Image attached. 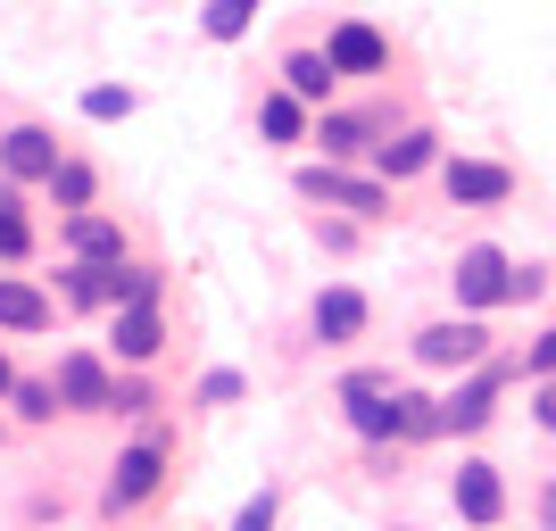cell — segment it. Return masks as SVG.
<instances>
[{"label": "cell", "mask_w": 556, "mask_h": 531, "mask_svg": "<svg viewBox=\"0 0 556 531\" xmlns=\"http://www.w3.org/2000/svg\"><path fill=\"white\" fill-rule=\"evenodd\" d=\"M457 307L465 316H482V307H498V300H515V257L498 250V241H473V250H457Z\"/></svg>", "instance_id": "6da1fadb"}, {"label": "cell", "mask_w": 556, "mask_h": 531, "mask_svg": "<svg viewBox=\"0 0 556 531\" xmlns=\"http://www.w3.org/2000/svg\"><path fill=\"white\" fill-rule=\"evenodd\" d=\"M159 482H166V440H134V448L109 465V498H100V515L150 507V498H159Z\"/></svg>", "instance_id": "7a4b0ae2"}, {"label": "cell", "mask_w": 556, "mask_h": 531, "mask_svg": "<svg viewBox=\"0 0 556 531\" xmlns=\"http://www.w3.org/2000/svg\"><path fill=\"white\" fill-rule=\"evenodd\" d=\"M300 200H325V208H349V216H382L391 208V184L382 175H341V166H300Z\"/></svg>", "instance_id": "3957f363"}, {"label": "cell", "mask_w": 556, "mask_h": 531, "mask_svg": "<svg viewBox=\"0 0 556 531\" xmlns=\"http://www.w3.org/2000/svg\"><path fill=\"white\" fill-rule=\"evenodd\" d=\"M416 357L424 366H490V332H482V316H457V324H424L416 332Z\"/></svg>", "instance_id": "277c9868"}, {"label": "cell", "mask_w": 556, "mask_h": 531, "mask_svg": "<svg viewBox=\"0 0 556 531\" xmlns=\"http://www.w3.org/2000/svg\"><path fill=\"white\" fill-rule=\"evenodd\" d=\"M448 498H457V515L473 531H498V515H507V482H498V465H490V457H465L457 482H448Z\"/></svg>", "instance_id": "5b68a950"}, {"label": "cell", "mask_w": 556, "mask_h": 531, "mask_svg": "<svg viewBox=\"0 0 556 531\" xmlns=\"http://www.w3.org/2000/svg\"><path fill=\"white\" fill-rule=\"evenodd\" d=\"M0 175L9 184H50L59 175V134L50 125H9L0 134Z\"/></svg>", "instance_id": "8992f818"}, {"label": "cell", "mask_w": 556, "mask_h": 531, "mask_svg": "<svg viewBox=\"0 0 556 531\" xmlns=\"http://www.w3.org/2000/svg\"><path fill=\"white\" fill-rule=\"evenodd\" d=\"M441 191L457 200V208H498V200H515V175H507V166H490V159H448Z\"/></svg>", "instance_id": "52a82bcc"}, {"label": "cell", "mask_w": 556, "mask_h": 531, "mask_svg": "<svg viewBox=\"0 0 556 531\" xmlns=\"http://www.w3.org/2000/svg\"><path fill=\"white\" fill-rule=\"evenodd\" d=\"M498 391H507V366H473L457 391L441 399V407H448V432H482V423L498 416Z\"/></svg>", "instance_id": "ba28073f"}, {"label": "cell", "mask_w": 556, "mask_h": 531, "mask_svg": "<svg viewBox=\"0 0 556 531\" xmlns=\"http://www.w3.org/2000/svg\"><path fill=\"white\" fill-rule=\"evenodd\" d=\"M316 141H325V159L382 150V109H325V116H316Z\"/></svg>", "instance_id": "9c48e42d"}, {"label": "cell", "mask_w": 556, "mask_h": 531, "mask_svg": "<svg viewBox=\"0 0 556 531\" xmlns=\"http://www.w3.org/2000/svg\"><path fill=\"white\" fill-rule=\"evenodd\" d=\"M109 349L125 357V366H150L166 349V324H159V300H141V307H116V324H109Z\"/></svg>", "instance_id": "30bf717a"}, {"label": "cell", "mask_w": 556, "mask_h": 531, "mask_svg": "<svg viewBox=\"0 0 556 531\" xmlns=\"http://www.w3.org/2000/svg\"><path fill=\"white\" fill-rule=\"evenodd\" d=\"M366 291H349V282H332V291H316V341L325 349H349L357 332H366Z\"/></svg>", "instance_id": "8fae6325"}, {"label": "cell", "mask_w": 556, "mask_h": 531, "mask_svg": "<svg viewBox=\"0 0 556 531\" xmlns=\"http://www.w3.org/2000/svg\"><path fill=\"white\" fill-rule=\"evenodd\" d=\"M67 250H75V266H125V225L84 208V216H67Z\"/></svg>", "instance_id": "7c38bea8"}, {"label": "cell", "mask_w": 556, "mask_h": 531, "mask_svg": "<svg viewBox=\"0 0 556 531\" xmlns=\"http://www.w3.org/2000/svg\"><path fill=\"white\" fill-rule=\"evenodd\" d=\"M59 399H67V416H100V407L116 399V382L100 374V357L75 349V357H59Z\"/></svg>", "instance_id": "4fadbf2b"}, {"label": "cell", "mask_w": 556, "mask_h": 531, "mask_svg": "<svg viewBox=\"0 0 556 531\" xmlns=\"http://www.w3.org/2000/svg\"><path fill=\"white\" fill-rule=\"evenodd\" d=\"M432 159H441V134H432V125H407L399 141L374 150V175H382V184H407V175H424Z\"/></svg>", "instance_id": "5bb4252c"}, {"label": "cell", "mask_w": 556, "mask_h": 531, "mask_svg": "<svg viewBox=\"0 0 556 531\" xmlns=\"http://www.w3.org/2000/svg\"><path fill=\"white\" fill-rule=\"evenodd\" d=\"M332 84H341L332 50H291V59H282V92H291V100H307V109H325V100H332Z\"/></svg>", "instance_id": "9a60e30c"}, {"label": "cell", "mask_w": 556, "mask_h": 531, "mask_svg": "<svg viewBox=\"0 0 556 531\" xmlns=\"http://www.w3.org/2000/svg\"><path fill=\"white\" fill-rule=\"evenodd\" d=\"M332 67L341 75H382L391 67V42H382V34H374V25H332Z\"/></svg>", "instance_id": "2e32d148"}, {"label": "cell", "mask_w": 556, "mask_h": 531, "mask_svg": "<svg viewBox=\"0 0 556 531\" xmlns=\"http://www.w3.org/2000/svg\"><path fill=\"white\" fill-rule=\"evenodd\" d=\"M50 291H34V282H17V275H0V332H50Z\"/></svg>", "instance_id": "e0dca14e"}, {"label": "cell", "mask_w": 556, "mask_h": 531, "mask_svg": "<svg viewBox=\"0 0 556 531\" xmlns=\"http://www.w3.org/2000/svg\"><path fill=\"white\" fill-rule=\"evenodd\" d=\"M257 125H266V141H307V100L266 92V100H257Z\"/></svg>", "instance_id": "ac0fdd59"}, {"label": "cell", "mask_w": 556, "mask_h": 531, "mask_svg": "<svg viewBox=\"0 0 556 531\" xmlns=\"http://www.w3.org/2000/svg\"><path fill=\"white\" fill-rule=\"evenodd\" d=\"M349 423H357V440H407V416H399V391L391 399H366V407H349Z\"/></svg>", "instance_id": "d6986e66"}, {"label": "cell", "mask_w": 556, "mask_h": 531, "mask_svg": "<svg viewBox=\"0 0 556 531\" xmlns=\"http://www.w3.org/2000/svg\"><path fill=\"white\" fill-rule=\"evenodd\" d=\"M257 9H266V0H208V9H200V34H208V42H241Z\"/></svg>", "instance_id": "ffe728a7"}, {"label": "cell", "mask_w": 556, "mask_h": 531, "mask_svg": "<svg viewBox=\"0 0 556 531\" xmlns=\"http://www.w3.org/2000/svg\"><path fill=\"white\" fill-rule=\"evenodd\" d=\"M92 191H100L92 166H84V159H59V175H50V200H59V208L84 216V208H92Z\"/></svg>", "instance_id": "44dd1931"}, {"label": "cell", "mask_w": 556, "mask_h": 531, "mask_svg": "<svg viewBox=\"0 0 556 531\" xmlns=\"http://www.w3.org/2000/svg\"><path fill=\"white\" fill-rule=\"evenodd\" d=\"M34 250V225H25V208H17V191L0 184V257H25Z\"/></svg>", "instance_id": "7402d4cb"}, {"label": "cell", "mask_w": 556, "mask_h": 531, "mask_svg": "<svg viewBox=\"0 0 556 531\" xmlns=\"http://www.w3.org/2000/svg\"><path fill=\"white\" fill-rule=\"evenodd\" d=\"M9 399H17V416H25V423H50V416H67V399H59V382H17Z\"/></svg>", "instance_id": "603a6c76"}, {"label": "cell", "mask_w": 556, "mask_h": 531, "mask_svg": "<svg viewBox=\"0 0 556 531\" xmlns=\"http://www.w3.org/2000/svg\"><path fill=\"white\" fill-rule=\"evenodd\" d=\"M399 382L382 366H357V374H341V407H366V399H391Z\"/></svg>", "instance_id": "cb8c5ba5"}, {"label": "cell", "mask_w": 556, "mask_h": 531, "mask_svg": "<svg viewBox=\"0 0 556 531\" xmlns=\"http://www.w3.org/2000/svg\"><path fill=\"white\" fill-rule=\"evenodd\" d=\"M84 116H92V125H116V116H134V92H125V84H92V92H84Z\"/></svg>", "instance_id": "d4e9b609"}, {"label": "cell", "mask_w": 556, "mask_h": 531, "mask_svg": "<svg viewBox=\"0 0 556 531\" xmlns=\"http://www.w3.org/2000/svg\"><path fill=\"white\" fill-rule=\"evenodd\" d=\"M109 416H150V382H141V374H125V382H116Z\"/></svg>", "instance_id": "484cf974"}, {"label": "cell", "mask_w": 556, "mask_h": 531, "mask_svg": "<svg viewBox=\"0 0 556 531\" xmlns=\"http://www.w3.org/2000/svg\"><path fill=\"white\" fill-rule=\"evenodd\" d=\"M523 374H532V382H556V324H548V332H540V341H532V357H523Z\"/></svg>", "instance_id": "4316f807"}, {"label": "cell", "mask_w": 556, "mask_h": 531, "mask_svg": "<svg viewBox=\"0 0 556 531\" xmlns=\"http://www.w3.org/2000/svg\"><path fill=\"white\" fill-rule=\"evenodd\" d=\"M232 531H275V490H257L250 507L232 515Z\"/></svg>", "instance_id": "83f0119b"}, {"label": "cell", "mask_w": 556, "mask_h": 531, "mask_svg": "<svg viewBox=\"0 0 556 531\" xmlns=\"http://www.w3.org/2000/svg\"><path fill=\"white\" fill-rule=\"evenodd\" d=\"M532 423H540V432H556V382H532Z\"/></svg>", "instance_id": "f1b7e54d"}, {"label": "cell", "mask_w": 556, "mask_h": 531, "mask_svg": "<svg viewBox=\"0 0 556 531\" xmlns=\"http://www.w3.org/2000/svg\"><path fill=\"white\" fill-rule=\"evenodd\" d=\"M200 399H208V407H225V399H241V374H208V382H200Z\"/></svg>", "instance_id": "f546056e"}, {"label": "cell", "mask_w": 556, "mask_h": 531, "mask_svg": "<svg viewBox=\"0 0 556 531\" xmlns=\"http://www.w3.org/2000/svg\"><path fill=\"white\" fill-rule=\"evenodd\" d=\"M540 291H548V275H540V266H515V307L540 300Z\"/></svg>", "instance_id": "4dcf8cb0"}, {"label": "cell", "mask_w": 556, "mask_h": 531, "mask_svg": "<svg viewBox=\"0 0 556 531\" xmlns=\"http://www.w3.org/2000/svg\"><path fill=\"white\" fill-rule=\"evenodd\" d=\"M17 391V366H9V349H0V399Z\"/></svg>", "instance_id": "1f68e13d"}, {"label": "cell", "mask_w": 556, "mask_h": 531, "mask_svg": "<svg viewBox=\"0 0 556 531\" xmlns=\"http://www.w3.org/2000/svg\"><path fill=\"white\" fill-rule=\"evenodd\" d=\"M540 515H548V531H556V482H548V498H540Z\"/></svg>", "instance_id": "d6a6232c"}, {"label": "cell", "mask_w": 556, "mask_h": 531, "mask_svg": "<svg viewBox=\"0 0 556 531\" xmlns=\"http://www.w3.org/2000/svg\"><path fill=\"white\" fill-rule=\"evenodd\" d=\"M540 531H548V523H540Z\"/></svg>", "instance_id": "836d02e7"}]
</instances>
